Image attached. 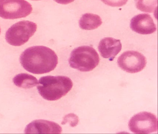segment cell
<instances>
[{"label": "cell", "mask_w": 158, "mask_h": 134, "mask_svg": "<svg viewBox=\"0 0 158 134\" xmlns=\"http://www.w3.org/2000/svg\"><path fill=\"white\" fill-rule=\"evenodd\" d=\"M20 62L25 69L35 74L48 73L54 70L58 63L56 53L44 46L31 47L21 54Z\"/></svg>", "instance_id": "obj_1"}, {"label": "cell", "mask_w": 158, "mask_h": 134, "mask_svg": "<svg viewBox=\"0 0 158 134\" xmlns=\"http://www.w3.org/2000/svg\"><path fill=\"white\" fill-rule=\"evenodd\" d=\"M37 89L40 96L48 100H56L70 92L73 87V81L65 76H43L40 79Z\"/></svg>", "instance_id": "obj_2"}, {"label": "cell", "mask_w": 158, "mask_h": 134, "mask_svg": "<svg viewBox=\"0 0 158 134\" xmlns=\"http://www.w3.org/2000/svg\"><path fill=\"white\" fill-rule=\"evenodd\" d=\"M99 62L98 52L89 46H82L74 48L69 59L70 67L82 72L91 71Z\"/></svg>", "instance_id": "obj_3"}, {"label": "cell", "mask_w": 158, "mask_h": 134, "mask_svg": "<svg viewBox=\"0 0 158 134\" xmlns=\"http://www.w3.org/2000/svg\"><path fill=\"white\" fill-rule=\"evenodd\" d=\"M37 29V24L29 20H23L13 25L6 33L5 39L8 43L21 46L28 42Z\"/></svg>", "instance_id": "obj_4"}, {"label": "cell", "mask_w": 158, "mask_h": 134, "mask_svg": "<svg viewBox=\"0 0 158 134\" xmlns=\"http://www.w3.org/2000/svg\"><path fill=\"white\" fill-rule=\"evenodd\" d=\"M33 7L25 0H0V17L5 19L24 18L32 13Z\"/></svg>", "instance_id": "obj_5"}, {"label": "cell", "mask_w": 158, "mask_h": 134, "mask_svg": "<svg viewBox=\"0 0 158 134\" xmlns=\"http://www.w3.org/2000/svg\"><path fill=\"white\" fill-rule=\"evenodd\" d=\"M131 132L136 134H148L157 130L158 121L151 113L142 112L135 114L128 123Z\"/></svg>", "instance_id": "obj_6"}, {"label": "cell", "mask_w": 158, "mask_h": 134, "mask_svg": "<svg viewBox=\"0 0 158 134\" xmlns=\"http://www.w3.org/2000/svg\"><path fill=\"white\" fill-rule=\"evenodd\" d=\"M118 66L123 70L129 73H136L146 67L147 60L144 55L138 51H126L117 60Z\"/></svg>", "instance_id": "obj_7"}, {"label": "cell", "mask_w": 158, "mask_h": 134, "mask_svg": "<svg viewBox=\"0 0 158 134\" xmlns=\"http://www.w3.org/2000/svg\"><path fill=\"white\" fill-rule=\"evenodd\" d=\"M130 28L133 31L141 34H149L155 32L157 27L150 15L140 14L132 18Z\"/></svg>", "instance_id": "obj_8"}, {"label": "cell", "mask_w": 158, "mask_h": 134, "mask_svg": "<svg viewBox=\"0 0 158 134\" xmlns=\"http://www.w3.org/2000/svg\"><path fill=\"white\" fill-rule=\"evenodd\" d=\"M62 127L57 123L45 120H37L27 125L25 129L27 134H60Z\"/></svg>", "instance_id": "obj_9"}, {"label": "cell", "mask_w": 158, "mask_h": 134, "mask_svg": "<svg viewBox=\"0 0 158 134\" xmlns=\"http://www.w3.org/2000/svg\"><path fill=\"white\" fill-rule=\"evenodd\" d=\"M122 45L121 40L112 37L102 39L99 43L98 49L102 57L109 59L112 61L121 51Z\"/></svg>", "instance_id": "obj_10"}, {"label": "cell", "mask_w": 158, "mask_h": 134, "mask_svg": "<svg viewBox=\"0 0 158 134\" xmlns=\"http://www.w3.org/2000/svg\"><path fill=\"white\" fill-rule=\"evenodd\" d=\"M79 26L81 29L91 30L98 29L102 24L100 17L92 13L84 14L79 20Z\"/></svg>", "instance_id": "obj_11"}, {"label": "cell", "mask_w": 158, "mask_h": 134, "mask_svg": "<svg viewBox=\"0 0 158 134\" xmlns=\"http://www.w3.org/2000/svg\"><path fill=\"white\" fill-rule=\"evenodd\" d=\"M14 83L18 87L30 88L39 84L37 79L33 75L27 73H20L14 77Z\"/></svg>", "instance_id": "obj_12"}, {"label": "cell", "mask_w": 158, "mask_h": 134, "mask_svg": "<svg viewBox=\"0 0 158 134\" xmlns=\"http://www.w3.org/2000/svg\"><path fill=\"white\" fill-rule=\"evenodd\" d=\"M137 8L142 12L153 13L157 10L158 0H135Z\"/></svg>", "instance_id": "obj_13"}, {"label": "cell", "mask_w": 158, "mask_h": 134, "mask_svg": "<svg viewBox=\"0 0 158 134\" xmlns=\"http://www.w3.org/2000/svg\"><path fill=\"white\" fill-rule=\"evenodd\" d=\"M78 122L79 119L78 116L74 114L71 113L64 116L62 124H65L68 123H70L71 127H74L78 124Z\"/></svg>", "instance_id": "obj_14"}, {"label": "cell", "mask_w": 158, "mask_h": 134, "mask_svg": "<svg viewBox=\"0 0 158 134\" xmlns=\"http://www.w3.org/2000/svg\"><path fill=\"white\" fill-rule=\"evenodd\" d=\"M105 4L113 7H120L125 5L128 0H100Z\"/></svg>", "instance_id": "obj_15"}, {"label": "cell", "mask_w": 158, "mask_h": 134, "mask_svg": "<svg viewBox=\"0 0 158 134\" xmlns=\"http://www.w3.org/2000/svg\"><path fill=\"white\" fill-rule=\"evenodd\" d=\"M56 2L61 4H68L73 2L75 0H54Z\"/></svg>", "instance_id": "obj_16"}, {"label": "cell", "mask_w": 158, "mask_h": 134, "mask_svg": "<svg viewBox=\"0 0 158 134\" xmlns=\"http://www.w3.org/2000/svg\"><path fill=\"white\" fill-rule=\"evenodd\" d=\"M1 28H0V34H1Z\"/></svg>", "instance_id": "obj_17"}, {"label": "cell", "mask_w": 158, "mask_h": 134, "mask_svg": "<svg viewBox=\"0 0 158 134\" xmlns=\"http://www.w3.org/2000/svg\"><path fill=\"white\" fill-rule=\"evenodd\" d=\"M32 1H40V0H32Z\"/></svg>", "instance_id": "obj_18"}]
</instances>
